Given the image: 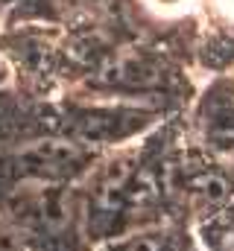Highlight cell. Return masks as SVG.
Listing matches in <instances>:
<instances>
[{
    "label": "cell",
    "instance_id": "obj_1",
    "mask_svg": "<svg viewBox=\"0 0 234 251\" xmlns=\"http://www.w3.org/2000/svg\"><path fill=\"white\" fill-rule=\"evenodd\" d=\"M199 193H202L208 201H220V199L226 196V181H223V178H217V176L202 178V181H199Z\"/></svg>",
    "mask_w": 234,
    "mask_h": 251
},
{
    "label": "cell",
    "instance_id": "obj_2",
    "mask_svg": "<svg viewBox=\"0 0 234 251\" xmlns=\"http://www.w3.org/2000/svg\"><path fill=\"white\" fill-rule=\"evenodd\" d=\"M161 249H164V243H161L158 237L146 234V237H135V240H129L126 246H120L117 251H161Z\"/></svg>",
    "mask_w": 234,
    "mask_h": 251
},
{
    "label": "cell",
    "instance_id": "obj_3",
    "mask_svg": "<svg viewBox=\"0 0 234 251\" xmlns=\"http://www.w3.org/2000/svg\"><path fill=\"white\" fill-rule=\"evenodd\" d=\"M229 249H234V225H232V231H229Z\"/></svg>",
    "mask_w": 234,
    "mask_h": 251
},
{
    "label": "cell",
    "instance_id": "obj_4",
    "mask_svg": "<svg viewBox=\"0 0 234 251\" xmlns=\"http://www.w3.org/2000/svg\"><path fill=\"white\" fill-rule=\"evenodd\" d=\"M155 3H184V0H155Z\"/></svg>",
    "mask_w": 234,
    "mask_h": 251
}]
</instances>
